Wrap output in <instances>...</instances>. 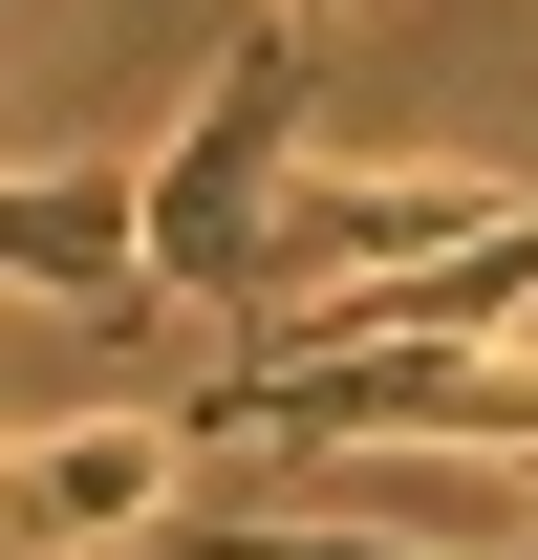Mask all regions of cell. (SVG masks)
<instances>
[{"label":"cell","mask_w":538,"mask_h":560,"mask_svg":"<svg viewBox=\"0 0 538 560\" xmlns=\"http://www.w3.org/2000/svg\"><path fill=\"white\" fill-rule=\"evenodd\" d=\"M302 108H324V22L302 0H259L237 22V66L173 108V151H151V302L173 324H259V280H280V195H302Z\"/></svg>","instance_id":"1"},{"label":"cell","mask_w":538,"mask_h":560,"mask_svg":"<svg viewBox=\"0 0 538 560\" xmlns=\"http://www.w3.org/2000/svg\"><path fill=\"white\" fill-rule=\"evenodd\" d=\"M215 475H237V453H215L173 388H130V431H44V453H22V539H44V560H66V539H173Z\"/></svg>","instance_id":"2"},{"label":"cell","mask_w":538,"mask_h":560,"mask_svg":"<svg viewBox=\"0 0 538 560\" xmlns=\"http://www.w3.org/2000/svg\"><path fill=\"white\" fill-rule=\"evenodd\" d=\"M173 560H409V539H344V517H280V495H195Z\"/></svg>","instance_id":"3"},{"label":"cell","mask_w":538,"mask_h":560,"mask_svg":"<svg viewBox=\"0 0 538 560\" xmlns=\"http://www.w3.org/2000/svg\"><path fill=\"white\" fill-rule=\"evenodd\" d=\"M302 22H344V0H302Z\"/></svg>","instance_id":"4"}]
</instances>
